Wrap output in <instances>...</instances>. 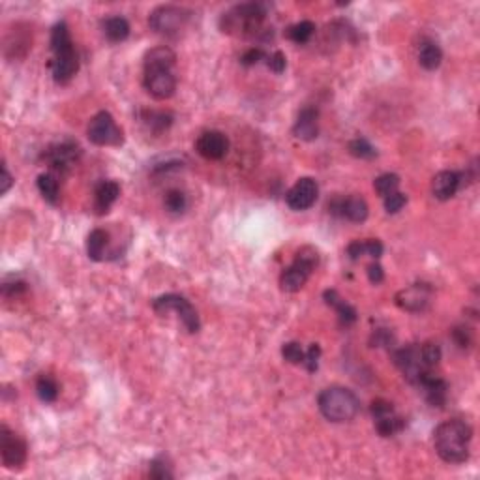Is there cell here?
Segmentation results:
<instances>
[{
  "label": "cell",
  "instance_id": "cell-43",
  "mask_svg": "<svg viewBox=\"0 0 480 480\" xmlns=\"http://www.w3.org/2000/svg\"><path fill=\"white\" fill-rule=\"evenodd\" d=\"M368 278H369V282L374 283V285H379V283H383V280H385V270H383L381 265L379 263L369 265Z\"/></svg>",
  "mask_w": 480,
  "mask_h": 480
},
{
  "label": "cell",
  "instance_id": "cell-7",
  "mask_svg": "<svg viewBox=\"0 0 480 480\" xmlns=\"http://www.w3.org/2000/svg\"><path fill=\"white\" fill-rule=\"evenodd\" d=\"M190 12L178 6H160L148 17V25L156 34L165 38H175L182 32L190 21Z\"/></svg>",
  "mask_w": 480,
  "mask_h": 480
},
{
  "label": "cell",
  "instance_id": "cell-10",
  "mask_svg": "<svg viewBox=\"0 0 480 480\" xmlns=\"http://www.w3.org/2000/svg\"><path fill=\"white\" fill-rule=\"evenodd\" d=\"M0 454L8 471H21L28 458V447L19 435L12 432L6 424L0 428Z\"/></svg>",
  "mask_w": 480,
  "mask_h": 480
},
{
  "label": "cell",
  "instance_id": "cell-37",
  "mask_svg": "<svg viewBox=\"0 0 480 480\" xmlns=\"http://www.w3.org/2000/svg\"><path fill=\"white\" fill-rule=\"evenodd\" d=\"M319 358H321V347H319L317 343H311L308 351H306L303 366H306V369H308L309 374H314V372H317V368H319Z\"/></svg>",
  "mask_w": 480,
  "mask_h": 480
},
{
  "label": "cell",
  "instance_id": "cell-21",
  "mask_svg": "<svg viewBox=\"0 0 480 480\" xmlns=\"http://www.w3.org/2000/svg\"><path fill=\"white\" fill-rule=\"evenodd\" d=\"M120 186L115 180H102L94 190V211L96 214H107L113 203L119 199Z\"/></svg>",
  "mask_w": 480,
  "mask_h": 480
},
{
  "label": "cell",
  "instance_id": "cell-8",
  "mask_svg": "<svg viewBox=\"0 0 480 480\" xmlns=\"http://www.w3.org/2000/svg\"><path fill=\"white\" fill-rule=\"evenodd\" d=\"M86 135L90 139V143L98 146H120L124 143V133L115 122L111 113L107 111H99L94 115L86 128Z\"/></svg>",
  "mask_w": 480,
  "mask_h": 480
},
{
  "label": "cell",
  "instance_id": "cell-27",
  "mask_svg": "<svg viewBox=\"0 0 480 480\" xmlns=\"http://www.w3.org/2000/svg\"><path fill=\"white\" fill-rule=\"evenodd\" d=\"M141 120L148 130L160 133L173 124V115L165 111H143L141 113Z\"/></svg>",
  "mask_w": 480,
  "mask_h": 480
},
{
  "label": "cell",
  "instance_id": "cell-14",
  "mask_svg": "<svg viewBox=\"0 0 480 480\" xmlns=\"http://www.w3.org/2000/svg\"><path fill=\"white\" fill-rule=\"evenodd\" d=\"M41 158L46 160V164L57 173H68L81 158L79 145H75L72 141H62V143H55L47 148Z\"/></svg>",
  "mask_w": 480,
  "mask_h": 480
},
{
  "label": "cell",
  "instance_id": "cell-46",
  "mask_svg": "<svg viewBox=\"0 0 480 480\" xmlns=\"http://www.w3.org/2000/svg\"><path fill=\"white\" fill-rule=\"evenodd\" d=\"M12 184H14V178H12V175L8 171L6 164H2V188H0V193L4 195L12 188Z\"/></svg>",
  "mask_w": 480,
  "mask_h": 480
},
{
  "label": "cell",
  "instance_id": "cell-18",
  "mask_svg": "<svg viewBox=\"0 0 480 480\" xmlns=\"http://www.w3.org/2000/svg\"><path fill=\"white\" fill-rule=\"evenodd\" d=\"M424 396V400L432 405V407H443L447 403L448 396V385L447 381H443L441 377L434 375L432 372H428L419 379V383L414 385Z\"/></svg>",
  "mask_w": 480,
  "mask_h": 480
},
{
  "label": "cell",
  "instance_id": "cell-44",
  "mask_svg": "<svg viewBox=\"0 0 480 480\" xmlns=\"http://www.w3.org/2000/svg\"><path fill=\"white\" fill-rule=\"evenodd\" d=\"M347 256L349 259H353V261H358L362 256H366V251H364V240H355V242L349 244Z\"/></svg>",
  "mask_w": 480,
  "mask_h": 480
},
{
  "label": "cell",
  "instance_id": "cell-11",
  "mask_svg": "<svg viewBox=\"0 0 480 480\" xmlns=\"http://www.w3.org/2000/svg\"><path fill=\"white\" fill-rule=\"evenodd\" d=\"M392 358H394L396 368L400 369L403 377L407 379L411 385H416L422 375L432 372V368H428L424 361H422L421 355V345H414V343H409L405 347L396 349L392 353Z\"/></svg>",
  "mask_w": 480,
  "mask_h": 480
},
{
  "label": "cell",
  "instance_id": "cell-6",
  "mask_svg": "<svg viewBox=\"0 0 480 480\" xmlns=\"http://www.w3.org/2000/svg\"><path fill=\"white\" fill-rule=\"evenodd\" d=\"M319 265V251L314 246H303L300 250H296L293 263L283 270L280 276V285L287 293H296L306 285L309 276L314 274V270Z\"/></svg>",
  "mask_w": 480,
  "mask_h": 480
},
{
  "label": "cell",
  "instance_id": "cell-41",
  "mask_svg": "<svg viewBox=\"0 0 480 480\" xmlns=\"http://www.w3.org/2000/svg\"><path fill=\"white\" fill-rule=\"evenodd\" d=\"M265 57H267V55H265V51L261 47H250V49L240 57V62H242L244 66H256L257 62H261Z\"/></svg>",
  "mask_w": 480,
  "mask_h": 480
},
{
  "label": "cell",
  "instance_id": "cell-16",
  "mask_svg": "<svg viewBox=\"0 0 480 480\" xmlns=\"http://www.w3.org/2000/svg\"><path fill=\"white\" fill-rule=\"evenodd\" d=\"M329 212L332 216L345 218L353 224H362L368 218V203L358 195H347V198H334L329 201Z\"/></svg>",
  "mask_w": 480,
  "mask_h": 480
},
{
  "label": "cell",
  "instance_id": "cell-17",
  "mask_svg": "<svg viewBox=\"0 0 480 480\" xmlns=\"http://www.w3.org/2000/svg\"><path fill=\"white\" fill-rule=\"evenodd\" d=\"M195 151L204 160L218 162V160L225 158V154L229 152V139L225 133L216 132V130L203 132L195 141Z\"/></svg>",
  "mask_w": 480,
  "mask_h": 480
},
{
  "label": "cell",
  "instance_id": "cell-45",
  "mask_svg": "<svg viewBox=\"0 0 480 480\" xmlns=\"http://www.w3.org/2000/svg\"><path fill=\"white\" fill-rule=\"evenodd\" d=\"M25 289H27V285H25V282L4 283V285H2V293H4V296L21 295V293H25Z\"/></svg>",
  "mask_w": 480,
  "mask_h": 480
},
{
  "label": "cell",
  "instance_id": "cell-42",
  "mask_svg": "<svg viewBox=\"0 0 480 480\" xmlns=\"http://www.w3.org/2000/svg\"><path fill=\"white\" fill-rule=\"evenodd\" d=\"M364 251H366V256L379 259L383 256V251H385V246L377 238H368V240H364Z\"/></svg>",
  "mask_w": 480,
  "mask_h": 480
},
{
  "label": "cell",
  "instance_id": "cell-33",
  "mask_svg": "<svg viewBox=\"0 0 480 480\" xmlns=\"http://www.w3.org/2000/svg\"><path fill=\"white\" fill-rule=\"evenodd\" d=\"M421 355H422V361H424V364H426L428 368H434V366H437L441 361V347L434 342L422 343Z\"/></svg>",
  "mask_w": 480,
  "mask_h": 480
},
{
  "label": "cell",
  "instance_id": "cell-3",
  "mask_svg": "<svg viewBox=\"0 0 480 480\" xmlns=\"http://www.w3.org/2000/svg\"><path fill=\"white\" fill-rule=\"evenodd\" d=\"M51 51H53V59L49 62V68L53 73V79L60 85H66L79 70V59L75 53L66 23H57L51 30Z\"/></svg>",
  "mask_w": 480,
  "mask_h": 480
},
{
  "label": "cell",
  "instance_id": "cell-35",
  "mask_svg": "<svg viewBox=\"0 0 480 480\" xmlns=\"http://www.w3.org/2000/svg\"><path fill=\"white\" fill-rule=\"evenodd\" d=\"M148 477H151V479H158V480L173 479L171 465H167L164 458H156V460H152L151 469H148Z\"/></svg>",
  "mask_w": 480,
  "mask_h": 480
},
{
  "label": "cell",
  "instance_id": "cell-19",
  "mask_svg": "<svg viewBox=\"0 0 480 480\" xmlns=\"http://www.w3.org/2000/svg\"><path fill=\"white\" fill-rule=\"evenodd\" d=\"M293 133L303 141H316L319 135V111L314 107H304L296 117Z\"/></svg>",
  "mask_w": 480,
  "mask_h": 480
},
{
  "label": "cell",
  "instance_id": "cell-25",
  "mask_svg": "<svg viewBox=\"0 0 480 480\" xmlns=\"http://www.w3.org/2000/svg\"><path fill=\"white\" fill-rule=\"evenodd\" d=\"M107 242H109V233L104 229L90 231V235L86 238V253L93 261H102L106 253Z\"/></svg>",
  "mask_w": 480,
  "mask_h": 480
},
{
  "label": "cell",
  "instance_id": "cell-9",
  "mask_svg": "<svg viewBox=\"0 0 480 480\" xmlns=\"http://www.w3.org/2000/svg\"><path fill=\"white\" fill-rule=\"evenodd\" d=\"M152 308L156 314H169V311H175L178 316V319L182 321L188 332L195 334L201 329V321H199V316L195 308L191 306L190 300H186L184 296L175 295V293H169V295L158 296L154 303H152Z\"/></svg>",
  "mask_w": 480,
  "mask_h": 480
},
{
  "label": "cell",
  "instance_id": "cell-23",
  "mask_svg": "<svg viewBox=\"0 0 480 480\" xmlns=\"http://www.w3.org/2000/svg\"><path fill=\"white\" fill-rule=\"evenodd\" d=\"M443 60V51L441 47L432 40H422L419 46V62L424 70H437Z\"/></svg>",
  "mask_w": 480,
  "mask_h": 480
},
{
  "label": "cell",
  "instance_id": "cell-39",
  "mask_svg": "<svg viewBox=\"0 0 480 480\" xmlns=\"http://www.w3.org/2000/svg\"><path fill=\"white\" fill-rule=\"evenodd\" d=\"M392 343H394V336H392V332H388L387 329H377L372 334V345L374 347H388Z\"/></svg>",
  "mask_w": 480,
  "mask_h": 480
},
{
  "label": "cell",
  "instance_id": "cell-28",
  "mask_svg": "<svg viewBox=\"0 0 480 480\" xmlns=\"http://www.w3.org/2000/svg\"><path fill=\"white\" fill-rule=\"evenodd\" d=\"M316 34V25L311 23V21H300V23H296V25H291L289 28H287V32H285V36L289 38L293 44H308L309 40H311V36Z\"/></svg>",
  "mask_w": 480,
  "mask_h": 480
},
{
  "label": "cell",
  "instance_id": "cell-5",
  "mask_svg": "<svg viewBox=\"0 0 480 480\" xmlns=\"http://www.w3.org/2000/svg\"><path fill=\"white\" fill-rule=\"evenodd\" d=\"M267 17V4L261 2H246L238 4L222 17L224 32H237L242 36H253L261 30Z\"/></svg>",
  "mask_w": 480,
  "mask_h": 480
},
{
  "label": "cell",
  "instance_id": "cell-32",
  "mask_svg": "<svg viewBox=\"0 0 480 480\" xmlns=\"http://www.w3.org/2000/svg\"><path fill=\"white\" fill-rule=\"evenodd\" d=\"M164 207L167 209V212H171V214H180V212L186 211V207H188V199H186V193L180 190H169L167 193H165L164 198Z\"/></svg>",
  "mask_w": 480,
  "mask_h": 480
},
{
  "label": "cell",
  "instance_id": "cell-30",
  "mask_svg": "<svg viewBox=\"0 0 480 480\" xmlns=\"http://www.w3.org/2000/svg\"><path fill=\"white\" fill-rule=\"evenodd\" d=\"M347 148L349 152H351V156H355V158L358 160L377 158V151H375V146L369 143L368 139H364V137H356L353 139V141H349Z\"/></svg>",
  "mask_w": 480,
  "mask_h": 480
},
{
  "label": "cell",
  "instance_id": "cell-15",
  "mask_svg": "<svg viewBox=\"0 0 480 480\" xmlns=\"http://www.w3.org/2000/svg\"><path fill=\"white\" fill-rule=\"evenodd\" d=\"M319 195V186L311 177H303L291 186L285 193V203L291 211H308L309 207H314Z\"/></svg>",
  "mask_w": 480,
  "mask_h": 480
},
{
  "label": "cell",
  "instance_id": "cell-2",
  "mask_svg": "<svg viewBox=\"0 0 480 480\" xmlns=\"http://www.w3.org/2000/svg\"><path fill=\"white\" fill-rule=\"evenodd\" d=\"M473 430L465 421H447L435 428L434 445L441 460L447 463H463L469 460V445Z\"/></svg>",
  "mask_w": 480,
  "mask_h": 480
},
{
  "label": "cell",
  "instance_id": "cell-34",
  "mask_svg": "<svg viewBox=\"0 0 480 480\" xmlns=\"http://www.w3.org/2000/svg\"><path fill=\"white\" fill-rule=\"evenodd\" d=\"M282 356L287 362H291V364H304V356H306V353H304V349L300 347V343L289 342V343H283Z\"/></svg>",
  "mask_w": 480,
  "mask_h": 480
},
{
  "label": "cell",
  "instance_id": "cell-29",
  "mask_svg": "<svg viewBox=\"0 0 480 480\" xmlns=\"http://www.w3.org/2000/svg\"><path fill=\"white\" fill-rule=\"evenodd\" d=\"M36 394H38V398L41 401L53 403L59 398V385H57L53 377L41 375V377H38V381H36Z\"/></svg>",
  "mask_w": 480,
  "mask_h": 480
},
{
  "label": "cell",
  "instance_id": "cell-20",
  "mask_svg": "<svg viewBox=\"0 0 480 480\" xmlns=\"http://www.w3.org/2000/svg\"><path fill=\"white\" fill-rule=\"evenodd\" d=\"M461 188V173L456 171H441L437 173L432 180V191L435 199L439 201H448L452 199L458 190Z\"/></svg>",
  "mask_w": 480,
  "mask_h": 480
},
{
  "label": "cell",
  "instance_id": "cell-31",
  "mask_svg": "<svg viewBox=\"0 0 480 480\" xmlns=\"http://www.w3.org/2000/svg\"><path fill=\"white\" fill-rule=\"evenodd\" d=\"M398 186H400V177L394 175V173H385V175H381V177H377L374 180L375 191H377L383 199L388 198L390 193L398 191Z\"/></svg>",
  "mask_w": 480,
  "mask_h": 480
},
{
  "label": "cell",
  "instance_id": "cell-40",
  "mask_svg": "<svg viewBox=\"0 0 480 480\" xmlns=\"http://www.w3.org/2000/svg\"><path fill=\"white\" fill-rule=\"evenodd\" d=\"M267 66L274 73H283L285 66H287V59H285V55L282 51H274L270 57H267Z\"/></svg>",
  "mask_w": 480,
  "mask_h": 480
},
{
  "label": "cell",
  "instance_id": "cell-13",
  "mask_svg": "<svg viewBox=\"0 0 480 480\" xmlns=\"http://www.w3.org/2000/svg\"><path fill=\"white\" fill-rule=\"evenodd\" d=\"M372 416H374L375 430L381 437H392V435L400 434L401 430L405 428V421L401 419L400 414H396L392 403L387 400H375L372 401Z\"/></svg>",
  "mask_w": 480,
  "mask_h": 480
},
{
  "label": "cell",
  "instance_id": "cell-1",
  "mask_svg": "<svg viewBox=\"0 0 480 480\" xmlns=\"http://www.w3.org/2000/svg\"><path fill=\"white\" fill-rule=\"evenodd\" d=\"M177 64V55L165 46L146 51L143 60V85L146 93L156 99H169L177 90V77L173 68Z\"/></svg>",
  "mask_w": 480,
  "mask_h": 480
},
{
  "label": "cell",
  "instance_id": "cell-12",
  "mask_svg": "<svg viewBox=\"0 0 480 480\" xmlns=\"http://www.w3.org/2000/svg\"><path fill=\"white\" fill-rule=\"evenodd\" d=\"M394 300L398 304V308L405 309V311H413V314H421V311L430 308V304L434 300V289H432L430 283H413L405 289L398 291Z\"/></svg>",
  "mask_w": 480,
  "mask_h": 480
},
{
  "label": "cell",
  "instance_id": "cell-22",
  "mask_svg": "<svg viewBox=\"0 0 480 480\" xmlns=\"http://www.w3.org/2000/svg\"><path fill=\"white\" fill-rule=\"evenodd\" d=\"M323 296H325V303L336 309V314H338V317H340V321H342L345 327H347V325H353V323L356 321V309L353 308L349 303H345L342 296L338 295V291L334 289L325 291V295Z\"/></svg>",
  "mask_w": 480,
  "mask_h": 480
},
{
  "label": "cell",
  "instance_id": "cell-26",
  "mask_svg": "<svg viewBox=\"0 0 480 480\" xmlns=\"http://www.w3.org/2000/svg\"><path fill=\"white\" fill-rule=\"evenodd\" d=\"M36 184H38V190H40L41 198L46 199L47 203L57 204V201H59L60 186H59V180H57V177H55L53 173H44V175H40Z\"/></svg>",
  "mask_w": 480,
  "mask_h": 480
},
{
  "label": "cell",
  "instance_id": "cell-36",
  "mask_svg": "<svg viewBox=\"0 0 480 480\" xmlns=\"http://www.w3.org/2000/svg\"><path fill=\"white\" fill-rule=\"evenodd\" d=\"M405 203H407V195L400 193V191H394L388 198H385V211L388 214H396V212H400L405 207Z\"/></svg>",
  "mask_w": 480,
  "mask_h": 480
},
{
  "label": "cell",
  "instance_id": "cell-38",
  "mask_svg": "<svg viewBox=\"0 0 480 480\" xmlns=\"http://www.w3.org/2000/svg\"><path fill=\"white\" fill-rule=\"evenodd\" d=\"M452 340L456 342V345L460 349H467L471 343H473V334H471V329H467V327H456V329L452 330Z\"/></svg>",
  "mask_w": 480,
  "mask_h": 480
},
{
  "label": "cell",
  "instance_id": "cell-24",
  "mask_svg": "<svg viewBox=\"0 0 480 480\" xmlns=\"http://www.w3.org/2000/svg\"><path fill=\"white\" fill-rule=\"evenodd\" d=\"M104 34L106 38L113 44H120L130 36V23L120 17V15H113L104 21Z\"/></svg>",
  "mask_w": 480,
  "mask_h": 480
},
{
  "label": "cell",
  "instance_id": "cell-4",
  "mask_svg": "<svg viewBox=\"0 0 480 480\" xmlns=\"http://www.w3.org/2000/svg\"><path fill=\"white\" fill-rule=\"evenodd\" d=\"M321 414L330 422L342 424L355 419L361 411V400L353 390L345 387H329L317 398Z\"/></svg>",
  "mask_w": 480,
  "mask_h": 480
}]
</instances>
